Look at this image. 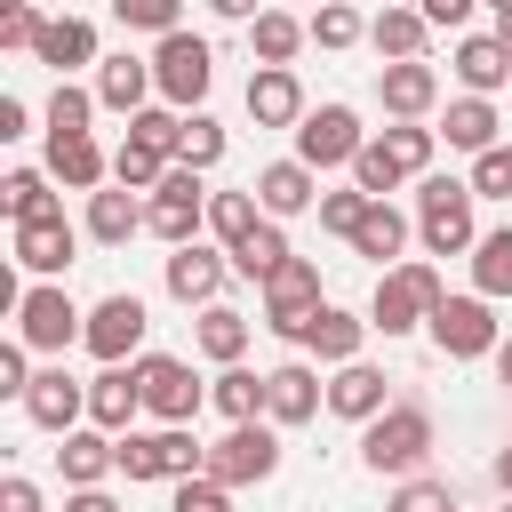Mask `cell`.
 Segmentation results:
<instances>
[{
  "mask_svg": "<svg viewBox=\"0 0 512 512\" xmlns=\"http://www.w3.org/2000/svg\"><path fill=\"white\" fill-rule=\"evenodd\" d=\"M0 512H40V488L8 472V480H0Z\"/></svg>",
  "mask_w": 512,
  "mask_h": 512,
  "instance_id": "55",
  "label": "cell"
},
{
  "mask_svg": "<svg viewBox=\"0 0 512 512\" xmlns=\"http://www.w3.org/2000/svg\"><path fill=\"white\" fill-rule=\"evenodd\" d=\"M168 512H232V488H216L208 472L200 480H176V504Z\"/></svg>",
  "mask_w": 512,
  "mask_h": 512,
  "instance_id": "51",
  "label": "cell"
},
{
  "mask_svg": "<svg viewBox=\"0 0 512 512\" xmlns=\"http://www.w3.org/2000/svg\"><path fill=\"white\" fill-rule=\"evenodd\" d=\"M16 136H24V104H16V96H0V144H16Z\"/></svg>",
  "mask_w": 512,
  "mask_h": 512,
  "instance_id": "56",
  "label": "cell"
},
{
  "mask_svg": "<svg viewBox=\"0 0 512 512\" xmlns=\"http://www.w3.org/2000/svg\"><path fill=\"white\" fill-rule=\"evenodd\" d=\"M288 256H296V248H288V240H280V224L264 216V224H256V232H248V240L232 248V272H248V280H272V272H280Z\"/></svg>",
  "mask_w": 512,
  "mask_h": 512,
  "instance_id": "37",
  "label": "cell"
},
{
  "mask_svg": "<svg viewBox=\"0 0 512 512\" xmlns=\"http://www.w3.org/2000/svg\"><path fill=\"white\" fill-rule=\"evenodd\" d=\"M208 400H216L232 424H256V416H264V376H248V368H224Z\"/></svg>",
  "mask_w": 512,
  "mask_h": 512,
  "instance_id": "42",
  "label": "cell"
},
{
  "mask_svg": "<svg viewBox=\"0 0 512 512\" xmlns=\"http://www.w3.org/2000/svg\"><path fill=\"white\" fill-rule=\"evenodd\" d=\"M456 80H464L472 96L504 88V80H512V48H504L496 32H472V40H456Z\"/></svg>",
  "mask_w": 512,
  "mask_h": 512,
  "instance_id": "23",
  "label": "cell"
},
{
  "mask_svg": "<svg viewBox=\"0 0 512 512\" xmlns=\"http://www.w3.org/2000/svg\"><path fill=\"white\" fill-rule=\"evenodd\" d=\"M144 320H152L144 296H104V304L88 312V336H80V344H88L104 368H128V352L144 344Z\"/></svg>",
  "mask_w": 512,
  "mask_h": 512,
  "instance_id": "13",
  "label": "cell"
},
{
  "mask_svg": "<svg viewBox=\"0 0 512 512\" xmlns=\"http://www.w3.org/2000/svg\"><path fill=\"white\" fill-rule=\"evenodd\" d=\"M312 40V24H296V16H280V8H264L256 24H248V48H256V72H288V56Z\"/></svg>",
  "mask_w": 512,
  "mask_h": 512,
  "instance_id": "25",
  "label": "cell"
},
{
  "mask_svg": "<svg viewBox=\"0 0 512 512\" xmlns=\"http://www.w3.org/2000/svg\"><path fill=\"white\" fill-rule=\"evenodd\" d=\"M504 512H512V504H504Z\"/></svg>",
  "mask_w": 512,
  "mask_h": 512,
  "instance_id": "61",
  "label": "cell"
},
{
  "mask_svg": "<svg viewBox=\"0 0 512 512\" xmlns=\"http://www.w3.org/2000/svg\"><path fill=\"white\" fill-rule=\"evenodd\" d=\"M368 208H376V200H368L360 184H352V192H320V232H344V240H352V232L368 224Z\"/></svg>",
  "mask_w": 512,
  "mask_h": 512,
  "instance_id": "46",
  "label": "cell"
},
{
  "mask_svg": "<svg viewBox=\"0 0 512 512\" xmlns=\"http://www.w3.org/2000/svg\"><path fill=\"white\" fill-rule=\"evenodd\" d=\"M352 248H360V256H376V264H392V256L408 248V216H400L392 200H376V208H368V224L352 232Z\"/></svg>",
  "mask_w": 512,
  "mask_h": 512,
  "instance_id": "36",
  "label": "cell"
},
{
  "mask_svg": "<svg viewBox=\"0 0 512 512\" xmlns=\"http://www.w3.org/2000/svg\"><path fill=\"white\" fill-rule=\"evenodd\" d=\"M216 288H224V256H216V248H200V240H192V248H176V256H168V296H176V304H200V312H208V304H216Z\"/></svg>",
  "mask_w": 512,
  "mask_h": 512,
  "instance_id": "18",
  "label": "cell"
},
{
  "mask_svg": "<svg viewBox=\"0 0 512 512\" xmlns=\"http://www.w3.org/2000/svg\"><path fill=\"white\" fill-rule=\"evenodd\" d=\"M440 136H448L456 152H472V160L496 152V104H488V96H456L448 120H440Z\"/></svg>",
  "mask_w": 512,
  "mask_h": 512,
  "instance_id": "27",
  "label": "cell"
},
{
  "mask_svg": "<svg viewBox=\"0 0 512 512\" xmlns=\"http://www.w3.org/2000/svg\"><path fill=\"white\" fill-rule=\"evenodd\" d=\"M352 184H360V192H368V200H384V192H400V184H408V176H400V160H392V152H384V144H376V136H368V152H360V160H352Z\"/></svg>",
  "mask_w": 512,
  "mask_h": 512,
  "instance_id": "44",
  "label": "cell"
},
{
  "mask_svg": "<svg viewBox=\"0 0 512 512\" xmlns=\"http://www.w3.org/2000/svg\"><path fill=\"white\" fill-rule=\"evenodd\" d=\"M376 96H384V112H392L400 128H408V120L424 128V112L440 104V72H432V64H384V72H376Z\"/></svg>",
  "mask_w": 512,
  "mask_h": 512,
  "instance_id": "14",
  "label": "cell"
},
{
  "mask_svg": "<svg viewBox=\"0 0 512 512\" xmlns=\"http://www.w3.org/2000/svg\"><path fill=\"white\" fill-rule=\"evenodd\" d=\"M504 448H512V440H504Z\"/></svg>",
  "mask_w": 512,
  "mask_h": 512,
  "instance_id": "60",
  "label": "cell"
},
{
  "mask_svg": "<svg viewBox=\"0 0 512 512\" xmlns=\"http://www.w3.org/2000/svg\"><path fill=\"white\" fill-rule=\"evenodd\" d=\"M208 80H216V56H208L200 32H168V40L152 48V88H160L168 104H200Z\"/></svg>",
  "mask_w": 512,
  "mask_h": 512,
  "instance_id": "9",
  "label": "cell"
},
{
  "mask_svg": "<svg viewBox=\"0 0 512 512\" xmlns=\"http://www.w3.org/2000/svg\"><path fill=\"white\" fill-rule=\"evenodd\" d=\"M360 32H368L360 8H320V16H312V40H320V48H352Z\"/></svg>",
  "mask_w": 512,
  "mask_h": 512,
  "instance_id": "50",
  "label": "cell"
},
{
  "mask_svg": "<svg viewBox=\"0 0 512 512\" xmlns=\"http://www.w3.org/2000/svg\"><path fill=\"white\" fill-rule=\"evenodd\" d=\"M128 144H144V152H160V160H176V152H184V120H176L168 104H144V112L128 120Z\"/></svg>",
  "mask_w": 512,
  "mask_h": 512,
  "instance_id": "40",
  "label": "cell"
},
{
  "mask_svg": "<svg viewBox=\"0 0 512 512\" xmlns=\"http://www.w3.org/2000/svg\"><path fill=\"white\" fill-rule=\"evenodd\" d=\"M216 160H224V128L192 112V120H184V152H176V168H192V176H200V168H216Z\"/></svg>",
  "mask_w": 512,
  "mask_h": 512,
  "instance_id": "45",
  "label": "cell"
},
{
  "mask_svg": "<svg viewBox=\"0 0 512 512\" xmlns=\"http://www.w3.org/2000/svg\"><path fill=\"white\" fill-rule=\"evenodd\" d=\"M472 288H480V296H512V224L480 232V248H472Z\"/></svg>",
  "mask_w": 512,
  "mask_h": 512,
  "instance_id": "34",
  "label": "cell"
},
{
  "mask_svg": "<svg viewBox=\"0 0 512 512\" xmlns=\"http://www.w3.org/2000/svg\"><path fill=\"white\" fill-rule=\"evenodd\" d=\"M112 8H120V24H128V32H160V40H168V32H184V24H176V0H112Z\"/></svg>",
  "mask_w": 512,
  "mask_h": 512,
  "instance_id": "49",
  "label": "cell"
},
{
  "mask_svg": "<svg viewBox=\"0 0 512 512\" xmlns=\"http://www.w3.org/2000/svg\"><path fill=\"white\" fill-rule=\"evenodd\" d=\"M136 384H144V408L160 416V432H184V424L200 416V400H208L176 352H144V360H136Z\"/></svg>",
  "mask_w": 512,
  "mask_h": 512,
  "instance_id": "7",
  "label": "cell"
},
{
  "mask_svg": "<svg viewBox=\"0 0 512 512\" xmlns=\"http://www.w3.org/2000/svg\"><path fill=\"white\" fill-rule=\"evenodd\" d=\"M144 96H152V64H144V56H112V64L96 72V104H104V112H128V120H136Z\"/></svg>",
  "mask_w": 512,
  "mask_h": 512,
  "instance_id": "26",
  "label": "cell"
},
{
  "mask_svg": "<svg viewBox=\"0 0 512 512\" xmlns=\"http://www.w3.org/2000/svg\"><path fill=\"white\" fill-rule=\"evenodd\" d=\"M56 472H64L72 488H96L104 472H120V440H112V432H64Z\"/></svg>",
  "mask_w": 512,
  "mask_h": 512,
  "instance_id": "22",
  "label": "cell"
},
{
  "mask_svg": "<svg viewBox=\"0 0 512 512\" xmlns=\"http://www.w3.org/2000/svg\"><path fill=\"white\" fill-rule=\"evenodd\" d=\"M128 232H144V208H136V192H120V184H112V192H96V200H88V240L120 248Z\"/></svg>",
  "mask_w": 512,
  "mask_h": 512,
  "instance_id": "33",
  "label": "cell"
},
{
  "mask_svg": "<svg viewBox=\"0 0 512 512\" xmlns=\"http://www.w3.org/2000/svg\"><path fill=\"white\" fill-rule=\"evenodd\" d=\"M120 472L128 480H200L208 472V448L192 440V424L184 432H128L120 440Z\"/></svg>",
  "mask_w": 512,
  "mask_h": 512,
  "instance_id": "5",
  "label": "cell"
},
{
  "mask_svg": "<svg viewBox=\"0 0 512 512\" xmlns=\"http://www.w3.org/2000/svg\"><path fill=\"white\" fill-rule=\"evenodd\" d=\"M16 336H24L32 352H64V344H80L88 328H80V312H72V296H64L56 280H40V288H24V312H16Z\"/></svg>",
  "mask_w": 512,
  "mask_h": 512,
  "instance_id": "12",
  "label": "cell"
},
{
  "mask_svg": "<svg viewBox=\"0 0 512 512\" xmlns=\"http://www.w3.org/2000/svg\"><path fill=\"white\" fill-rule=\"evenodd\" d=\"M72 248H80V232H72L64 216H48V224H16V264H24V272H40V280H48V272H64V264H72Z\"/></svg>",
  "mask_w": 512,
  "mask_h": 512,
  "instance_id": "20",
  "label": "cell"
},
{
  "mask_svg": "<svg viewBox=\"0 0 512 512\" xmlns=\"http://www.w3.org/2000/svg\"><path fill=\"white\" fill-rule=\"evenodd\" d=\"M448 304V288H440V272L432 264H392L384 280H376V304H368V328H384V336H408L416 320H432Z\"/></svg>",
  "mask_w": 512,
  "mask_h": 512,
  "instance_id": "3",
  "label": "cell"
},
{
  "mask_svg": "<svg viewBox=\"0 0 512 512\" xmlns=\"http://www.w3.org/2000/svg\"><path fill=\"white\" fill-rule=\"evenodd\" d=\"M48 168H56V176H64L72 192H88V200H96V192H104V176H112V160L96 152V136H72V144H48Z\"/></svg>",
  "mask_w": 512,
  "mask_h": 512,
  "instance_id": "29",
  "label": "cell"
},
{
  "mask_svg": "<svg viewBox=\"0 0 512 512\" xmlns=\"http://www.w3.org/2000/svg\"><path fill=\"white\" fill-rule=\"evenodd\" d=\"M264 320H272V336H288V344L312 336V320H320V264H312V256H288V264L264 280Z\"/></svg>",
  "mask_w": 512,
  "mask_h": 512,
  "instance_id": "4",
  "label": "cell"
},
{
  "mask_svg": "<svg viewBox=\"0 0 512 512\" xmlns=\"http://www.w3.org/2000/svg\"><path fill=\"white\" fill-rule=\"evenodd\" d=\"M168 168H176V160H160V152H144V144H120V152H112V184H120V192H160Z\"/></svg>",
  "mask_w": 512,
  "mask_h": 512,
  "instance_id": "41",
  "label": "cell"
},
{
  "mask_svg": "<svg viewBox=\"0 0 512 512\" xmlns=\"http://www.w3.org/2000/svg\"><path fill=\"white\" fill-rule=\"evenodd\" d=\"M416 232H424L432 256L480 248V232H472V184H464V176H424V184H416Z\"/></svg>",
  "mask_w": 512,
  "mask_h": 512,
  "instance_id": "1",
  "label": "cell"
},
{
  "mask_svg": "<svg viewBox=\"0 0 512 512\" xmlns=\"http://www.w3.org/2000/svg\"><path fill=\"white\" fill-rule=\"evenodd\" d=\"M80 408H88V384H72L64 368H48V376H32V400H24V416H32L40 432H56V440H64Z\"/></svg>",
  "mask_w": 512,
  "mask_h": 512,
  "instance_id": "19",
  "label": "cell"
},
{
  "mask_svg": "<svg viewBox=\"0 0 512 512\" xmlns=\"http://www.w3.org/2000/svg\"><path fill=\"white\" fill-rule=\"evenodd\" d=\"M384 512H464V504L448 496V480H400Z\"/></svg>",
  "mask_w": 512,
  "mask_h": 512,
  "instance_id": "48",
  "label": "cell"
},
{
  "mask_svg": "<svg viewBox=\"0 0 512 512\" xmlns=\"http://www.w3.org/2000/svg\"><path fill=\"white\" fill-rule=\"evenodd\" d=\"M0 208H8V224H48V216H64L40 168H16V176L0 184Z\"/></svg>",
  "mask_w": 512,
  "mask_h": 512,
  "instance_id": "32",
  "label": "cell"
},
{
  "mask_svg": "<svg viewBox=\"0 0 512 512\" xmlns=\"http://www.w3.org/2000/svg\"><path fill=\"white\" fill-rule=\"evenodd\" d=\"M64 512H120V504H112L104 488H72V504H64Z\"/></svg>",
  "mask_w": 512,
  "mask_h": 512,
  "instance_id": "57",
  "label": "cell"
},
{
  "mask_svg": "<svg viewBox=\"0 0 512 512\" xmlns=\"http://www.w3.org/2000/svg\"><path fill=\"white\" fill-rule=\"evenodd\" d=\"M464 184H472V200H512V144H496V152H480Z\"/></svg>",
  "mask_w": 512,
  "mask_h": 512,
  "instance_id": "47",
  "label": "cell"
},
{
  "mask_svg": "<svg viewBox=\"0 0 512 512\" xmlns=\"http://www.w3.org/2000/svg\"><path fill=\"white\" fill-rule=\"evenodd\" d=\"M320 400H328V392H320V376H312L304 360H280V368L264 376V416H272V424H312Z\"/></svg>",
  "mask_w": 512,
  "mask_h": 512,
  "instance_id": "15",
  "label": "cell"
},
{
  "mask_svg": "<svg viewBox=\"0 0 512 512\" xmlns=\"http://www.w3.org/2000/svg\"><path fill=\"white\" fill-rule=\"evenodd\" d=\"M0 392H8V400H32V368H24V344H0Z\"/></svg>",
  "mask_w": 512,
  "mask_h": 512,
  "instance_id": "53",
  "label": "cell"
},
{
  "mask_svg": "<svg viewBox=\"0 0 512 512\" xmlns=\"http://www.w3.org/2000/svg\"><path fill=\"white\" fill-rule=\"evenodd\" d=\"M248 192H256V208H264V216H304V208L320 200V176H312L304 160H272V168H256V184H248Z\"/></svg>",
  "mask_w": 512,
  "mask_h": 512,
  "instance_id": "16",
  "label": "cell"
},
{
  "mask_svg": "<svg viewBox=\"0 0 512 512\" xmlns=\"http://www.w3.org/2000/svg\"><path fill=\"white\" fill-rule=\"evenodd\" d=\"M424 456H432V408H416V400H392L360 432V464L368 472H416Z\"/></svg>",
  "mask_w": 512,
  "mask_h": 512,
  "instance_id": "2",
  "label": "cell"
},
{
  "mask_svg": "<svg viewBox=\"0 0 512 512\" xmlns=\"http://www.w3.org/2000/svg\"><path fill=\"white\" fill-rule=\"evenodd\" d=\"M248 120L256 128H304V80L296 72H248Z\"/></svg>",
  "mask_w": 512,
  "mask_h": 512,
  "instance_id": "17",
  "label": "cell"
},
{
  "mask_svg": "<svg viewBox=\"0 0 512 512\" xmlns=\"http://www.w3.org/2000/svg\"><path fill=\"white\" fill-rule=\"evenodd\" d=\"M360 336H368V320H352V312H336V304H320V320H312V336H304V352H320V360H336V368H352V360H360Z\"/></svg>",
  "mask_w": 512,
  "mask_h": 512,
  "instance_id": "30",
  "label": "cell"
},
{
  "mask_svg": "<svg viewBox=\"0 0 512 512\" xmlns=\"http://www.w3.org/2000/svg\"><path fill=\"white\" fill-rule=\"evenodd\" d=\"M40 32H48L40 8H8V16H0V48H40Z\"/></svg>",
  "mask_w": 512,
  "mask_h": 512,
  "instance_id": "52",
  "label": "cell"
},
{
  "mask_svg": "<svg viewBox=\"0 0 512 512\" xmlns=\"http://www.w3.org/2000/svg\"><path fill=\"white\" fill-rule=\"evenodd\" d=\"M264 224V208H256V192H208V232L224 240V248H240L248 232Z\"/></svg>",
  "mask_w": 512,
  "mask_h": 512,
  "instance_id": "35",
  "label": "cell"
},
{
  "mask_svg": "<svg viewBox=\"0 0 512 512\" xmlns=\"http://www.w3.org/2000/svg\"><path fill=\"white\" fill-rule=\"evenodd\" d=\"M88 112H96V88H72V80H56V96H48V144H72V136H88Z\"/></svg>",
  "mask_w": 512,
  "mask_h": 512,
  "instance_id": "39",
  "label": "cell"
},
{
  "mask_svg": "<svg viewBox=\"0 0 512 512\" xmlns=\"http://www.w3.org/2000/svg\"><path fill=\"white\" fill-rule=\"evenodd\" d=\"M496 384H512V344H496Z\"/></svg>",
  "mask_w": 512,
  "mask_h": 512,
  "instance_id": "59",
  "label": "cell"
},
{
  "mask_svg": "<svg viewBox=\"0 0 512 512\" xmlns=\"http://www.w3.org/2000/svg\"><path fill=\"white\" fill-rule=\"evenodd\" d=\"M368 152V136H360V112L352 104H320V112H304V128H296V160L320 176V168H352Z\"/></svg>",
  "mask_w": 512,
  "mask_h": 512,
  "instance_id": "6",
  "label": "cell"
},
{
  "mask_svg": "<svg viewBox=\"0 0 512 512\" xmlns=\"http://www.w3.org/2000/svg\"><path fill=\"white\" fill-rule=\"evenodd\" d=\"M328 408L336 416H352V424H376L392 400H384V368H368V360H352V368H336V384H328Z\"/></svg>",
  "mask_w": 512,
  "mask_h": 512,
  "instance_id": "21",
  "label": "cell"
},
{
  "mask_svg": "<svg viewBox=\"0 0 512 512\" xmlns=\"http://www.w3.org/2000/svg\"><path fill=\"white\" fill-rule=\"evenodd\" d=\"M464 16H472V0H424V24H432V32H456Z\"/></svg>",
  "mask_w": 512,
  "mask_h": 512,
  "instance_id": "54",
  "label": "cell"
},
{
  "mask_svg": "<svg viewBox=\"0 0 512 512\" xmlns=\"http://www.w3.org/2000/svg\"><path fill=\"white\" fill-rule=\"evenodd\" d=\"M376 144L400 160V176H424V168H432V144H440V128H416V120H408V128H384Z\"/></svg>",
  "mask_w": 512,
  "mask_h": 512,
  "instance_id": "43",
  "label": "cell"
},
{
  "mask_svg": "<svg viewBox=\"0 0 512 512\" xmlns=\"http://www.w3.org/2000/svg\"><path fill=\"white\" fill-rule=\"evenodd\" d=\"M40 64H56V72H72V64H88L96 56V32H88V16H48V32H40V48H32Z\"/></svg>",
  "mask_w": 512,
  "mask_h": 512,
  "instance_id": "31",
  "label": "cell"
},
{
  "mask_svg": "<svg viewBox=\"0 0 512 512\" xmlns=\"http://www.w3.org/2000/svg\"><path fill=\"white\" fill-rule=\"evenodd\" d=\"M200 224H208V192H200V176H192V168H168V184L144 200V232H160L168 248H192Z\"/></svg>",
  "mask_w": 512,
  "mask_h": 512,
  "instance_id": "10",
  "label": "cell"
},
{
  "mask_svg": "<svg viewBox=\"0 0 512 512\" xmlns=\"http://www.w3.org/2000/svg\"><path fill=\"white\" fill-rule=\"evenodd\" d=\"M144 408V384H136V368H104L96 384H88V416H96V432H128V416Z\"/></svg>",
  "mask_w": 512,
  "mask_h": 512,
  "instance_id": "24",
  "label": "cell"
},
{
  "mask_svg": "<svg viewBox=\"0 0 512 512\" xmlns=\"http://www.w3.org/2000/svg\"><path fill=\"white\" fill-rule=\"evenodd\" d=\"M424 32H432V24H424V8H384V16L368 24V40H376L392 64H424Z\"/></svg>",
  "mask_w": 512,
  "mask_h": 512,
  "instance_id": "28",
  "label": "cell"
},
{
  "mask_svg": "<svg viewBox=\"0 0 512 512\" xmlns=\"http://www.w3.org/2000/svg\"><path fill=\"white\" fill-rule=\"evenodd\" d=\"M424 328H432V344H440L448 360H488V352L504 344V336H496V312H488V296H448V304H440Z\"/></svg>",
  "mask_w": 512,
  "mask_h": 512,
  "instance_id": "11",
  "label": "cell"
},
{
  "mask_svg": "<svg viewBox=\"0 0 512 512\" xmlns=\"http://www.w3.org/2000/svg\"><path fill=\"white\" fill-rule=\"evenodd\" d=\"M272 472H280V432L272 424H232L208 448V480L216 488H248V480H272Z\"/></svg>",
  "mask_w": 512,
  "mask_h": 512,
  "instance_id": "8",
  "label": "cell"
},
{
  "mask_svg": "<svg viewBox=\"0 0 512 512\" xmlns=\"http://www.w3.org/2000/svg\"><path fill=\"white\" fill-rule=\"evenodd\" d=\"M200 352L224 360V368H240V352H248V320H240L232 304H208V312H200Z\"/></svg>",
  "mask_w": 512,
  "mask_h": 512,
  "instance_id": "38",
  "label": "cell"
},
{
  "mask_svg": "<svg viewBox=\"0 0 512 512\" xmlns=\"http://www.w3.org/2000/svg\"><path fill=\"white\" fill-rule=\"evenodd\" d=\"M496 40L512 48V0H496Z\"/></svg>",
  "mask_w": 512,
  "mask_h": 512,
  "instance_id": "58",
  "label": "cell"
}]
</instances>
